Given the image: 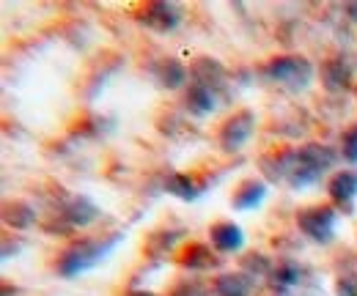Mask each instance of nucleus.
Instances as JSON below:
<instances>
[{"label":"nucleus","instance_id":"1","mask_svg":"<svg viewBox=\"0 0 357 296\" xmlns=\"http://www.w3.org/2000/svg\"><path fill=\"white\" fill-rule=\"evenodd\" d=\"M121 239H124V233L113 231V233H107V236H102V239H83V242H75L72 247H66L63 253L58 255L55 272H58L61 277H75V274L86 272L91 266H96L102 258H107V255L119 247Z\"/></svg>","mask_w":357,"mask_h":296},{"label":"nucleus","instance_id":"2","mask_svg":"<svg viewBox=\"0 0 357 296\" xmlns=\"http://www.w3.org/2000/svg\"><path fill=\"white\" fill-rule=\"evenodd\" d=\"M261 75L267 77L269 83L280 85L283 91H291V93H300V91H308L313 83V63L305 55H294V52H286V55H278L267 61L261 66Z\"/></svg>","mask_w":357,"mask_h":296},{"label":"nucleus","instance_id":"3","mask_svg":"<svg viewBox=\"0 0 357 296\" xmlns=\"http://www.w3.org/2000/svg\"><path fill=\"white\" fill-rule=\"evenodd\" d=\"M335 225H338V212L333 206H308L297 212V228L316 244H330L335 239Z\"/></svg>","mask_w":357,"mask_h":296},{"label":"nucleus","instance_id":"4","mask_svg":"<svg viewBox=\"0 0 357 296\" xmlns=\"http://www.w3.org/2000/svg\"><path fill=\"white\" fill-rule=\"evenodd\" d=\"M99 206L86 198V195H72L69 201H63L61 206V217H58V225H50L47 231L52 233H69L75 228H89L91 222L99 219Z\"/></svg>","mask_w":357,"mask_h":296},{"label":"nucleus","instance_id":"5","mask_svg":"<svg viewBox=\"0 0 357 296\" xmlns=\"http://www.w3.org/2000/svg\"><path fill=\"white\" fill-rule=\"evenodd\" d=\"M137 20H140L143 28H149L154 33H171L181 22V8L171 0H154V3L140 6Z\"/></svg>","mask_w":357,"mask_h":296},{"label":"nucleus","instance_id":"6","mask_svg":"<svg viewBox=\"0 0 357 296\" xmlns=\"http://www.w3.org/2000/svg\"><path fill=\"white\" fill-rule=\"evenodd\" d=\"M253 129H256V116H253V110H239V113H234L223 127H220V148H223L225 154H236V151L250 140Z\"/></svg>","mask_w":357,"mask_h":296},{"label":"nucleus","instance_id":"7","mask_svg":"<svg viewBox=\"0 0 357 296\" xmlns=\"http://www.w3.org/2000/svg\"><path fill=\"white\" fill-rule=\"evenodd\" d=\"M355 66L347 55H333L321 63V83L330 93H347L352 88Z\"/></svg>","mask_w":357,"mask_h":296},{"label":"nucleus","instance_id":"8","mask_svg":"<svg viewBox=\"0 0 357 296\" xmlns=\"http://www.w3.org/2000/svg\"><path fill=\"white\" fill-rule=\"evenodd\" d=\"M327 195L330 201L341 209V212L352 214L355 212V198H357V170H341L330 178L327 184Z\"/></svg>","mask_w":357,"mask_h":296},{"label":"nucleus","instance_id":"9","mask_svg":"<svg viewBox=\"0 0 357 296\" xmlns=\"http://www.w3.org/2000/svg\"><path fill=\"white\" fill-rule=\"evenodd\" d=\"M275 294H291L297 286H303L305 280V269L297 260H278L272 274L267 277Z\"/></svg>","mask_w":357,"mask_h":296},{"label":"nucleus","instance_id":"10","mask_svg":"<svg viewBox=\"0 0 357 296\" xmlns=\"http://www.w3.org/2000/svg\"><path fill=\"white\" fill-rule=\"evenodd\" d=\"M190 72H192V83L206 85V88H212L215 93H218V91H223L225 80H228L225 66L220 63V61L209 58V55L195 58V61H192V66H190Z\"/></svg>","mask_w":357,"mask_h":296},{"label":"nucleus","instance_id":"11","mask_svg":"<svg viewBox=\"0 0 357 296\" xmlns=\"http://www.w3.org/2000/svg\"><path fill=\"white\" fill-rule=\"evenodd\" d=\"M184 107L190 116L195 118H204V116H212L218 110V93L212 88L201 83H190L184 88Z\"/></svg>","mask_w":357,"mask_h":296},{"label":"nucleus","instance_id":"12","mask_svg":"<svg viewBox=\"0 0 357 296\" xmlns=\"http://www.w3.org/2000/svg\"><path fill=\"white\" fill-rule=\"evenodd\" d=\"M264 198H267V184L253 176V178L239 181V187H236L234 195H231V206H234L236 212H250V209L261 206Z\"/></svg>","mask_w":357,"mask_h":296},{"label":"nucleus","instance_id":"13","mask_svg":"<svg viewBox=\"0 0 357 296\" xmlns=\"http://www.w3.org/2000/svg\"><path fill=\"white\" fill-rule=\"evenodd\" d=\"M209 242L218 253H239L245 247V233L236 222H218L209 231Z\"/></svg>","mask_w":357,"mask_h":296},{"label":"nucleus","instance_id":"14","mask_svg":"<svg viewBox=\"0 0 357 296\" xmlns=\"http://www.w3.org/2000/svg\"><path fill=\"white\" fill-rule=\"evenodd\" d=\"M297 154H300L303 162H305L308 168L316 170L319 176H324L327 170L338 162V157H341V154H335L330 146H321V143H305V146L297 148Z\"/></svg>","mask_w":357,"mask_h":296},{"label":"nucleus","instance_id":"15","mask_svg":"<svg viewBox=\"0 0 357 296\" xmlns=\"http://www.w3.org/2000/svg\"><path fill=\"white\" fill-rule=\"evenodd\" d=\"M204 189H206V184H198L195 176H190V173H168V178H165V192H171L174 198L187 201V203L198 201L204 195Z\"/></svg>","mask_w":357,"mask_h":296},{"label":"nucleus","instance_id":"16","mask_svg":"<svg viewBox=\"0 0 357 296\" xmlns=\"http://www.w3.org/2000/svg\"><path fill=\"white\" fill-rule=\"evenodd\" d=\"M212 286L215 296H248L253 291V277L245 272H225Z\"/></svg>","mask_w":357,"mask_h":296},{"label":"nucleus","instance_id":"17","mask_svg":"<svg viewBox=\"0 0 357 296\" xmlns=\"http://www.w3.org/2000/svg\"><path fill=\"white\" fill-rule=\"evenodd\" d=\"M154 77H157V83L162 85V88H168V91H176V88H187V69L178 63L176 58H165V61H160L157 66H154Z\"/></svg>","mask_w":357,"mask_h":296},{"label":"nucleus","instance_id":"18","mask_svg":"<svg viewBox=\"0 0 357 296\" xmlns=\"http://www.w3.org/2000/svg\"><path fill=\"white\" fill-rule=\"evenodd\" d=\"M178 263H181L184 269L201 272V269H212V266H218V255L212 253L209 244H187L184 253L178 255Z\"/></svg>","mask_w":357,"mask_h":296},{"label":"nucleus","instance_id":"19","mask_svg":"<svg viewBox=\"0 0 357 296\" xmlns=\"http://www.w3.org/2000/svg\"><path fill=\"white\" fill-rule=\"evenodd\" d=\"M3 219H6V225L8 228H14V231H25V228H31L33 222H36V212L28 206V203H6V209H3Z\"/></svg>","mask_w":357,"mask_h":296},{"label":"nucleus","instance_id":"20","mask_svg":"<svg viewBox=\"0 0 357 296\" xmlns=\"http://www.w3.org/2000/svg\"><path fill=\"white\" fill-rule=\"evenodd\" d=\"M181 236H184V231H181V228H162V231L151 233V239H149V253L151 255L168 253Z\"/></svg>","mask_w":357,"mask_h":296},{"label":"nucleus","instance_id":"21","mask_svg":"<svg viewBox=\"0 0 357 296\" xmlns=\"http://www.w3.org/2000/svg\"><path fill=\"white\" fill-rule=\"evenodd\" d=\"M242 269H245V274H256V277H269L272 274V269H275V263L269 260L267 255L261 253H250L242 258Z\"/></svg>","mask_w":357,"mask_h":296},{"label":"nucleus","instance_id":"22","mask_svg":"<svg viewBox=\"0 0 357 296\" xmlns=\"http://www.w3.org/2000/svg\"><path fill=\"white\" fill-rule=\"evenodd\" d=\"M341 157H344V162L357 165V124H352L349 129H344V137H341Z\"/></svg>","mask_w":357,"mask_h":296},{"label":"nucleus","instance_id":"23","mask_svg":"<svg viewBox=\"0 0 357 296\" xmlns=\"http://www.w3.org/2000/svg\"><path fill=\"white\" fill-rule=\"evenodd\" d=\"M335 294L338 296H357V277H352V274L347 277V274H344V277L338 280V286H335Z\"/></svg>","mask_w":357,"mask_h":296},{"label":"nucleus","instance_id":"24","mask_svg":"<svg viewBox=\"0 0 357 296\" xmlns=\"http://www.w3.org/2000/svg\"><path fill=\"white\" fill-rule=\"evenodd\" d=\"M174 296H209L198 283H181Z\"/></svg>","mask_w":357,"mask_h":296},{"label":"nucleus","instance_id":"25","mask_svg":"<svg viewBox=\"0 0 357 296\" xmlns=\"http://www.w3.org/2000/svg\"><path fill=\"white\" fill-rule=\"evenodd\" d=\"M347 14L352 17V22H357V3H349V6H347Z\"/></svg>","mask_w":357,"mask_h":296},{"label":"nucleus","instance_id":"26","mask_svg":"<svg viewBox=\"0 0 357 296\" xmlns=\"http://www.w3.org/2000/svg\"><path fill=\"white\" fill-rule=\"evenodd\" d=\"M127 296H157V294H151V291H130Z\"/></svg>","mask_w":357,"mask_h":296},{"label":"nucleus","instance_id":"27","mask_svg":"<svg viewBox=\"0 0 357 296\" xmlns=\"http://www.w3.org/2000/svg\"><path fill=\"white\" fill-rule=\"evenodd\" d=\"M275 296H294V294H275Z\"/></svg>","mask_w":357,"mask_h":296}]
</instances>
